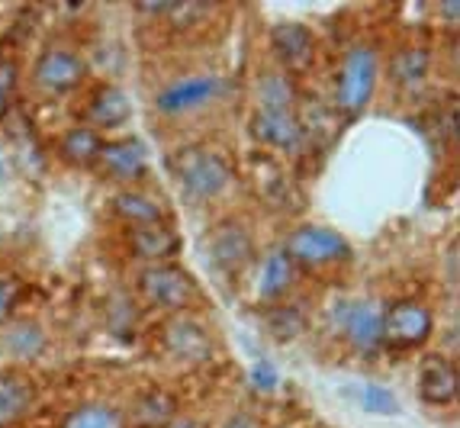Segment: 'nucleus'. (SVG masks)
<instances>
[{"instance_id": "nucleus-1", "label": "nucleus", "mask_w": 460, "mask_h": 428, "mask_svg": "<svg viewBox=\"0 0 460 428\" xmlns=\"http://www.w3.org/2000/svg\"><path fill=\"white\" fill-rule=\"evenodd\" d=\"M164 165H168L177 187L190 200H199V203L223 197L232 183H235V171H232L229 161L216 152V148L199 146V142H187V146L171 148Z\"/></svg>"}, {"instance_id": "nucleus-2", "label": "nucleus", "mask_w": 460, "mask_h": 428, "mask_svg": "<svg viewBox=\"0 0 460 428\" xmlns=\"http://www.w3.org/2000/svg\"><path fill=\"white\" fill-rule=\"evenodd\" d=\"M287 258L293 261L296 271H309V274H323L338 264L351 261V242L332 226H319V222H303L287 236L284 242Z\"/></svg>"}, {"instance_id": "nucleus-3", "label": "nucleus", "mask_w": 460, "mask_h": 428, "mask_svg": "<svg viewBox=\"0 0 460 428\" xmlns=\"http://www.w3.org/2000/svg\"><path fill=\"white\" fill-rule=\"evenodd\" d=\"M376 81H380V52L370 42H354L338 65L335 107L345 116H361L374 100Z\"/></svg>"}, {"instance_id": "nucleus-4", "label": "nucleus", "mask_w": 460, "mask_h": 428, "mask_svg": "<svg viewBox=\"0 0 460 428\" xmlns=\"http://www.w3.org/2000/svg\"><path fill=\"white\" fill-rule=\"evenodd\" d=\"M138 293L148 306L171 316H187V309L199 303V283L193 281L190 271L174 261L138 271Z\"/></svg>"}, {"instance_id": "nucleus-5", "label": "nucleus", "mask_w": 460, "mask_h": 428, "mask_svg": "<svg viewBox=\"0 0 460 428\" xmlns=\"http://www.w3.org/2000/svg\"><path fill=\"white\" fill-rule=\"evenodd\" d=\"M431 335H435V316L425 303L402 297L384 306L380 344H386L393 352H415V348L429 344Z\"/></svg>"}, {"instance_id": "nucleus-6", "label": "nucleus", "mask_w": 460, "mask_h": 428, "mask_svg": "<svg viewBox=\"0 0 460 428\" xmlns=\"http://www.w3.org/2000/svg\"><path fill=\"white\" fill-rule=\"evenodd\" d=\"M87 77V61L84 55L77 52L68 42H52L32 61V85L49 97H65L75 94L77 87L84 85Z\"/></svg>"}, {"instance_id": "nucleus-7", "label": "nucleus", "mask_w": 460, "mask_h": 428, "mask_svg": "<svg viewBox=\"0 0 460 428\" xmlns=\"http://www.w3.org/2000/svg\"><path fill=\"white\" fill-rule=\"evenodd\" d=\"M219 97H223V77L213 75V71H197V75H184L168 81L162 91L155 94L152 107L155 113L174 120V116L197 113V110L216 103Z\"/></svg>"}, {"instance_id": "nucleus-8", "label": "nucleus", "mask_w": 460, "mask_h": 428, "mask_svg": "<svg viewBox=\"0 0 460 428\" xmlns=\"http://www.w3.org/2000/svg\"><path fill=\"white\" fill-rule=\"evenodd\" d=\"M332 322L354 352H376L380 348L384 306L376 299H338V303H332Z\"/></svg>"}, {"instance_id": "nucleus-9", "label": "nucleus", "mask_w": 460, "mask_h": 428, "mask_svg": "<svg viewBox=\"0 0 460 428\" xmlns=\"http://www.w3.org/2000/svg\"><path fill=\"white\" fill-rule=\"evenodd\" d=\"M91 171L100 181L136 183V181H142L148 171V148L142 146V138H136V136L103 138V148H100Z\"/></svg>"}, {"instance_id": "nucleus-10", "label": "nucleus", "mask_w": 460, "mask_h": 428, "mask_svg": "<svg viewBox=\"0 0 460 428\" xmlns=\"http://www.w3.org/2000/svg\"><path fill=\"white\" fill-rule=\"evenodd\" d=\"M207 248H209L213 268L226 277H238L245 268H252V261H254V238L245 222H238V219L216 222L213 229H209Z\"/></svg>"}, {"instance_id": "nucleus-11", "label": "nucleus", "mask_w": 460, "mask_h": 428, "mask_svg": "<svg viewBox=\"0 0 460 428\" xmlns=\"http://www.w3.org/2000/svg\"><path fill=\"white\" fill-rule=\"evenodd\" d=\"M270 52L277 58V68L290 75V71H306L313 65L319 42H315V32L306 23L284 20V23L270 26Z\"/></svg>"}, {"instance_id": "nucleus-12", "label": "nucleus", "mask_w": 460, "mask_h": 428, "mask_svg": "<svg viewBox=\"0 0 460 428\" xmlns=\"http://www.w3.org/2000/svg\"><path fill=\"white\" fill-rule=\"evenodd\" d=\"M162 344L181 364H207L213 358V338L207 325H199L190 316H171L162 325Z\"/></svg>"}, {"instance_id": "nucleus-13", "label": "nucleus", "mask_w": 460, "mask_h": 428, "mask_svg": "<svg viewBox=\"0 0 460 428\" xmlns=\"http://www.w3.org/2000/svg\"><path fill=\"white\" fill-rule=\"evenodd\" d=\"M252 136L274 152H296L306 138L296 110H258L252 113Z\"/></svg>"}, {"instance_id": "nucleus-14", "label": "nucleus", "mask_w": 460, "mask_h": 428, "mask_svg": "<svg viewBox=\"0 0 460 428\" xmlns=\"http://www.w3.org/2000/svg\"><path fill=\"white\" fill-rule=\"evenodd\" d=\"M415 390L425 406H451L457 399V364L447 354H425L415 377Z\"/></svg>"}, {"instance_id": "nucleus-15", "label": "nucleus", "mask_w": 460, "mask_h": 428, "mask_svg": "<svg viewBox=\"0 0 460 428\" xmlns=\"http://www.w3.org/2000/svg\"><path fill=\"white\" fill-rule=\"evenodd\" d=\"M184 242H181V232H174L168 219L152 222V226H138L129 229V252L136 254V261H142L146 268L152 264H168L181 254Z\"/></svg>"}, {"instance_id": "nucleus-16", "label": "nucleus", "mask_w": 460, "mask_h": 428, "mask_svg": "<svg viewBox=\"0 0 460 428\" xmlns=\"http://www.w3.org/2000/svg\"><path fill=\"white\" fill-rule=\"evenodd\" d=\"M132 120V100L113 81H103L91 91L84 107V122L91 129H123L126 122Z\"/></svg>"}, {"instance_id": "nucleus-17", "label": "nucleus", "mask_w": 460, "mask_h": 428, "mask_svg": "<svg viewBox=\"0 0 460 428\" xmlns=\"http://www.w3.org/2000/svg\"><path fill=\"white\" fill-rule=\"evenodd\" d=\"M36 406V383L16 367L0 370V428H16Z\"/></svg>"}, {"instance_id": "nucleus-18", "label": "nucleus", "mask_w": 460, "mask_h": 428, "mask_svg": "<svg viewBox=\"0 0 460 428\" xmlns=\"http://www.w3.org/2000/svg\"><path fill=\"white\" fill-rule=\"evenodd\" d=\"M293 281H296V268L293 261L287 258L284 245L270 248L261 258V268H258V283H254V293L264 306L284 303V297L293 290Z\"/></svg>"}, {"instance_id": "nucleus-19", "label": "nucleus", "mask_w": 460, "mask_h": 428, "mask_svg": "<svg viewBox=\"0 0 460 428\" xmlns=\"http://www.w3.org/2000/svg\"><path fill=\"white\" fill-rule=\"evenodd\" d=\"M429 71H431V52L422 42L399 46L390 55V61H386V77H390V85L399 87V91H419L429 81Z\"/></svg>"}, {"instance_id": "nucleus-20", "label": "nucleus", "mask_w": 460, "mask_h": 428, "mask_svg": "<svg viewBox=\"0 0 460 428\" xmlns=\"http://www.w3.org/2000/svg\"><path fill=\"white\" fill-rule=\"evenodd\" d=\"M113 216L119 222H126L129 229L168 219V216H164L162 200H155L152 193L138 191V187H123V191L116 193L113 197Z\"/></svg>"}, {"instance_id": "nucleus-21", "label": "nucleus", "mask_w": 460, "mask_h": 428, "mask_svg": "<svg viewBox=\"0 0 460 428\" xmlns=\"http://www.w3.org/2000/svg\"><path fill=\"white\" fill-rule=\"evenodd\" d=\"M100 148H103V132L91 129L87 122H77L58 138V158L71 168H93Z\"/></svg>"}, {"instance_id": "nucleus-22", "label": "nucleus", "mask_w": 460, "mask_h": 428, "mask_svg": "<svg viewBox=\"0 0 460 428\" xmlns=\"http://www.w3.org/2000/svg\"><path fill=\"white\" fill-rule=\"evenodd\" d=\"M254 107L258 110H296L293 77L280 68H264L254 81Z\"/></svg>"}, {"instance_id": "nucleus-23", "label": "nucleus", "mask_w": 460, "mask_h": 428, "mask_svg": "<svg viewBox=\"0 0 460 428\" xmlns=\"http://www.w3.org/2000/svg\"><path fill=\"white\" fill-rule=\"evenodd\" d=\"M174 415H177V399L168 390L152 387V390H146L132 403L129 419L136 428H164Z\"/></svg>"}, {"instance_id": "nucleus-24", "label": "nucleus", "mask_w": 460, "mask_h": 428, "mask_svg": "<svg viewBox=\"0 0 460 428\" xmlns=\"http://www.w3.org/2000/svg\"><path fill=\"white\" fill-rule=\"evenodd\" d=\"M7 335H4V344L13 361H36L39 354L46 352V329L39 325L36 319H13L10 325H4Z\"/></svg>"}, {"instance_id": "nucleus-25", "label": "nucleus", "mask_w": 460, "mask_h": 428, "mask_svg": "<svg viewBox=\"0 0 460 428\" xmlns=\"http://www.w3.org/2000/svg\"><path fill=\"white\" fill-rule=\"evenodd\" d=\"M62 428H129V422L110 403H81L65 415Z\"/></svg>"}, {"instance_id": "nucleus-26", "label": "nucleus", "mask_w": 460, "mask_h": 428, "mask_svg": "<svg viewBox=\"0 0 460 428\" xmlns=\"http://www.w3.org/2000/svg\"><path fill=\"white\" fill-rule=\"evenodd\" d=\"M354 397H358V406L370 415H396L399 413V399L393 397L386 387H380V383H358Z\"/></svg>"}, {"instance_id": "nucleus-27", "label": "nucleus", "mask_w": 460, "mask_h": 428, "mask_svg": "<svg viewBox=\"0 0 460 428\" xmlns=\"http://www.w3.org/2000/svg\"><path fill=\"white\" fill-rule=\"evenodd\" d=\"M270 313H268V332L277 338V342H293V338L303 332V316L293 309V306H284V303H277V306H268Z\"/></svg>"}, {"instance_id": "nucleus-28", "label": "nucleus", "mask_w": 460, "mask_h": 428, "mask_svg": "<svg viewBox=\"0 0 460 428\" xmlns=\"http://www.w3.org/2000/svg\"><path fill=\"white\" fill-rule=\"evenodd\" d=\"M26 293V283L10 271H0V325H10L16 319L20 299Z\"/></svg>"}, {"instance_id": "nucleus-29", "label": "nucleus", "mask_w": 460, "mask_h": 428, "mask_svg": "<svg viewBox=\"0 0 460 428\" xmlns=\"http://www.w3.org/2000/svg\"><path fill=\"white\" fill-rule=\"evenodd\" d=\"M16 94V65L10 58H0V116L7 113Z\"/></svg>"}, {"instance_id": "nucleus-30", "label": "nucleus", "mask_w": 460, "mask_h": 428, "mask_svg": "<svg viewBox=\"0 0 460 428\" xmlns=\"http://www.w3.org/2000/svg\"><path fill=\"white\" fill-rule=\"evenodd\" d=\"M252 377H254V383H258L261 390H274V387H277V370L268 364V361H258V364H254V370H252Z\"/></svg>"}, {"instance_id": "nucleus-31", "label": "nucleus", "mask_w": 460, "mask_h": 428, "mask_svg": "<svg viewBox=\"0 0 460 428\" xmlns=\"http://www.w3.org/2000/svg\"><path fill=\"white\" fill-rule=\"evenodd\" d=\"M223 428H261V422L254 419L252 413H235V415H232L229 422H226Z\"/></svg>"}, {"instance_id": "nucleus-32", "label": "nucleus", "mask_w": 460, "mask_h": 428, "mask_svg": "<svg viewBox=\"0 0 460 428\" xmlns=\"http://www.w3.org/2000/svg\"><path fill=\"white\" fill-rule=\"evenodd\" d=\"M164 428H203V425H199L197 419H190V415H181V413H177L174 419H171Z\"/></svg>"}, {"instance_id": "nucleus-33", "label": "nucleus", "mask_w": 460, "mask_h": 428, "mask_svg": "<svg viewBox=\"0 0 460 428\" xmlns=\"http://www.w3.org/2000/svg\"><path fill=\"white\" fill-rule=\"evenodd\" d=\"M7 177H10V161L7 155H0V183H7Z\"/></svg>"}, {"instance_id": "nucleus-34", "label": "nucleus", "mask_w": 460, "mask_h": 428, "mask_svg": "<svg viewBox=\"0 0 460 428\" xmlns=\"http://www.w3.org/2000/svg\"><path fill=\"white\" fill-rule=\"evenodd\" d=\"M277 428H284V425H277Z\"/></svg>"}]
</instances>
